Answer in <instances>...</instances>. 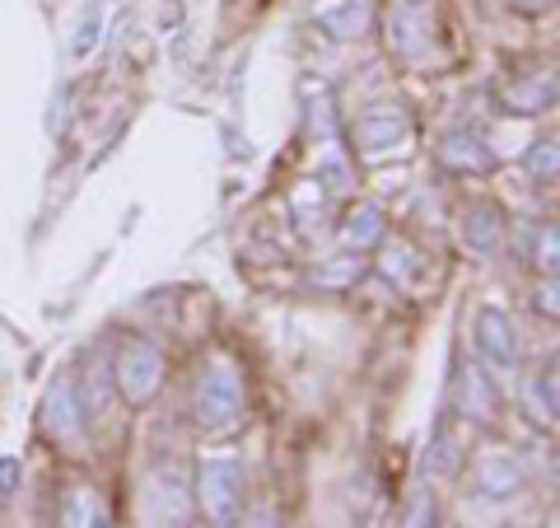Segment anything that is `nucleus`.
Masks as SVG:
<instances>
[{
	"mask_svg": "<svg viewBox=\"0 0 560 528\" xmlns=\"http://www.w3.org/2000/svg\"><path fill=\"white\" fill-rule=\"evenodd\" d=\"M98 43V5H90V14H84V24H80V38L70 43V51L75 57H90V47Z\"/></svg>",
	"mask_w": 560,
	"mask_h": 528,
	"instance_id": "12",
	"label": "nucleus"
},
{
	"mask_svg": "<svg viewBox=\"0 0 560 528\" xmlns=\"http://www.w3.org/2000/svg\"><path fill=\"white\" fill-rule=\"evenodd\" d=\"M117 379H121V393H127L131 402H145L154 389H160L164 360L154 356L145 342H131L127 351H121V360H117Z\"/></svg>",
	"mask_w": 560,
	"mask_h": 528,
	"instance_id": "3",
	"label": "nucleus"
},
{
	"mask_svg": "<svg viewBox=\"0 0 560 528\" xmlns=\"http://www.w3.org/2000/svg\"><path fill=\"white\" fill-rule=\"evenodd\" d=\"M238 402H243V389H238V379H234V369H210L206 383H201V393H197V416H201V426L210 431H220V426H230V421L238 416Z\"/></svg>",
	"mask_w": 560,
	"mask_h": 528,
	"instance_id": "2",
	"label": "nucleus"
},
{
	"mask_svg": "<svg viewBox=\"0 0 560 528\" xmlns=\"http://www.w3.org/2000/svg\"><path fill=\"white\" fill-rule=\"evenodd\" d=\"M477 225H471V243H477V249H490V239H495V230H500V220H495V210H477V216H471Z\"/></svg>",
	"mask_w": 560,
	"mask_h": 528,
	"instance_id": "13",
	"label": "nucleus"
},
{
	"mask_svg": "<svg viewBox=\"0 0 560 528\" xmlns=\"http://www.w3.org/2000/svg\"><path fill=\"white\" fill-rule=\"evenodd\" d=\"M393 140H407V127L401 122H393V117H370L360 127V150L364 154H383L393 146Z\"/></svg>",
	"mask_w": 560,
	"mask_h": 528,
	"instance_id": "8",
	"label": "nucleus"
},
{
	"mask_svg": "<svg viewBox=\"0 0 560 528\" xmlns=\"http://www.w3.org/2000/svg\"><path fill=\"white\" fill-rule=\"evenodd\" d=\"M0 486H14V459H5V463H0Z\"/></svg>",
	"mask_w": 560,
	"mask_h": 528,
	"instance_id": "14",
	"label": "nucleus"
},
{
	"mask_svg": "<svg viewBox=\"0 0 560 528\" xmlns=\"http://www.w3.org/2000/svg\"><path fill=\"white\" fill-rule=\"evenodd\" d=\"M313 20H318L331 38H360V33H370V5H364V0H318Z\"/></svg>",
	"mask_w": 560,
	"mask_h": 528,
	"instance_id": "4",
	"label": "nucleus"
},
{
	"mask_svg": "<svg viewBox=\"0 0 560 528\" xmlns=\"http://www.w3.org/2000/svg\"><path fill=\"white\" fill-rule=\"evenodd\" d=\"M201 505L215 524H234L238 509H243V472L238 463L220 459V463H206L201 468Z\"/></svg>",
	"mask_w": 560,
	"mask_h": 528,
	"instance_id": "1",
	"label": "nucleus"
},
{
	"mask_svg": "<svg viewBox=\"0 0 560 528\" xmlns=\"http://www.w3.org/2000/svg\"><path fill=\"white\" fill-rule=\"evenodd\" d=\"M477 482H481V491H490V496H510V491H518L523 472L514 459H504V454H486L477 463Z\"/></svg>",
	"mask_w": 560,
	"mask_h": 528,
	"instance_id": "7",
	"label": "nucleus"
},
{
	"mask_svg": "<svg viewBox=\"0 0 560 528\" xmlns=\"http://www.w3.org/2000/svg\"><path fill=\"white\" fill-rule=\"evenodd\" d=\"M481 346H486V356L495 360V365H514L518 360V337H514V323L504 319L500 309H481Z\"/></svg>",
	"mask_w": 560,
	"mask_h": 528,
	"instance_id": "5",
	"label": "nucleus"
},
{
	"mask_svg": "<svg viewBox=\"0 0 560 528\" xmlns=\"http://www.w3.org/2000/svg\"><path fill=\"white\" fill-rule=\"evenodd\" d=\"M47 431L51 435H66V439H80V426H75V412H70V393H51L47 402Z\"/></svg>",
	"mask_w": 560,
	"mask_h": 528,
	"instance_id": "10",
	"label": "nucleus"
},
{
	"mask_svg": "<svg viewBox=\"0 0 560 528\" xmlns=\"http://www.w3.org/2000/svg\"><path fill=\"white\" fill-rule=\"evenodd\" d=\"M378 230H383V225H378V210H374V206H364L360 216H350L346 239H350V243H374V239H378Z\"/></svg>",
	"mask_w": 560,
	"mask_h": 528,
	"instance_id": "11",
	"label": "nucleus"
},
{
	"mask_svg": "<svg viewBox=\"0 0 560 528\" xmlns=\"http://www.w3.org/2000/svg\"><path fill=\"white\" fill-rule=\"evenodd\" d=\"M393 28H397V47L411 51L416 43H430V10L411 5V0H397L393 5Z\"/></svg>",
	"mask_w": 560,
	"mask_h": 528,
	"instance_id": "6",
	"label": "nucleus"
},
{
	"mask_svg": "<svg viewBox=\"0 0 560 528\" xmlns=\"http://www.w3.org/2000/svg\"><path fill=\"white\" fill-rule=\"evenodd\" d=\"M66 524H108V509H103V501L94 496V491L75 486L66 496Z\"/></svg>",
	"mask_w": 560,
	"mask_h": 528,
	"instance_id": "9",
	"label": "nucleus"
}]
</instances>
